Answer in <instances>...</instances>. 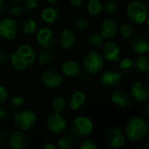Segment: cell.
Instances as JSON below:
<instances>
[{"instance_id":"cell-1","label":"cell","mask_w":149,"mask_h":149,"mask_svg":"<svg viewBox=\"0 0 149 149\" xmlns=\"http://www.w3.org/2000/svg\"><path fill=\"white\" fill-rule=\"evenodd\" d=\"M11 65L17 70H25L36 60V52L29 45H21L9 56Z\"/></svg>"},{"instance_id":"cell-2","label":"cell","mask_w":149,"mask_h":149,"mask_svg":"<svg viewBox=\"0 0 149 149\" xmlns=\"http://www.w3.org/2000/svg\"><path fill=\"white\" fill-rule=\"evenodd\" d=\"M149 127L147 121L141 117L131 118L126 126V135L127 139L133 142L138 143L142 141L148 135Z\"/></svg>"},{"instance_id":"cell-3","label":"cell","mask_w":149,"mask_h":149,"mask_svg":"<svg viewBox=\"0 0 149 149\" xmlns=\"http://www.w3.org/2000/svg\"><path fill=\"white\" fill-rule=\"evenodd\" d=\"M126 15L132 24H142L147 20L148 16V10L143 2L135 0L127 5Z\"/></svg>"},{"instance_id":"cell-4","label":"cell","mask_w":149,"mask_h":149,"mask_svg":"<svg viewBox=\"0 0 149 149\" xmlns=\"http://www.w3.org/2000/svg\"><path fill=\"white\" fill-rule=\"evenodd\" d=\"M12 118L14 126L18 128V130L22 132L29 131L32 129L37 120L36 114L31 110L13 111Z\"/></svg>"},{"instance_id":"cell-5","label":"cell","mask_w":149,"mask_h":149,"mask_svg":"<svg viewBox=\"0 0 149 149\" xmlns=\"http://www.w3.org/2000/svg\"><path fill=\"white\" fill-rule=\"evenodd\" d=\"M105 58L103 55L97 52H87L83 58L82 65L85 72L89 74H97L104 68Z\"/></svg>"},{"instance_id":"cell-6","label":"cell","mask_w":149,"mask_h":149,"mask_svg":"<svg viewBox=\"0 0 149 149\" xmlns=\"http://www.w3.org/2000/svg\"><path fill=\"white\" fill-rule=\"evenodd\" d=\"M93 123L90 119L84 116H78L74 119L70 126V134L76 138H84L91 134Z\"/></svg>"},{"instance_id":"cell-7","label":"cell","mask_w":149,"mask_h":149,"mask_svg":"<svg viewBox=\"0 0 149 149\" xmlns=\"http://www.w3.org/2000/svg\"><path fill=\"white\" fill-rule=\"evenodd\" d=\"M19 32V26L13 18L6 17L0 21V38L4 40H13Z\"/></svg>"},{"instance_id":"cell-8","label":"cell","mask_w":149,"mask_h":149,"mask_svg":"<svg viewBox=\"0 0 149 149\" xmlns=\"http://www.w3.org/2000/svg\"><path fill=\"white\" fill-rule=\"evenodd\" d=\"M46 127L53 134H61L67 127V120L58 113H51L46 118Z\"/></svg>"},{"instance_id":"cell-9","label":"cell","mask_w":149,"mask_h":149,"mask_svg":"<svg viewBox=\"0 0 149 149\" xmlns=\"http://www.w3.org/2000/svg\"><path fill=\"white\" fill-rule=\"evenodd\" d=\"M37 43L44 49H51L56 44V36L54 32L48 27L40 28L35 38Z\"/></svg>"},{"instance_id":"cell-10","label":"cell","mask_w":149,"mask_h":149,"mask_svg":"<svg viewBox=\"0 0 149 149\" xmlns=\"http://www.w3.org/2000/svg\"><path fill=\"white\" fill-rule=\"evenodd\" d=\"M40 79L45 84V86L48 88L54 89L61 86L62 84V76L59 71L54 68L47 69L40 75Z\"/></svg>"},{"instance_id":"cell-11","label":"cell","mask_w":149,"mask_h":149,"mask_svg":"<svg viewBox=\"0 0 149 149\" xmlns=\"http://www.w3.org/2000/svg\"><path fill=\"white\" fill-rule=\"evenodd\" d=\"M101 83L108 88H116L123 82V74L113 70H107L103 72L100 78Z\"/></svg>"},{"instance_id":"cell-12","label":"cell","mask_w":149,"mask_h":149,"mask_svg":"<svg viewBox=\"0 0 149 149\" xmlns=\"http://www.w3.org/2000/svg\"><path fill=\"white\" fill-rule=\"evenodd\" d=\"M103 47V57L105 60L110 62H117L119 60L121 56V48L117 42L109 41L104 44Z\"/></svg>"},{"instance_id":"cell-13","label":"cell","mask_w":149,"mask_h":149,"mask_svg":"<svg viewBox=\"0 0 149 149\" xmlns=\"http://www.w3.org/2000/svg\"><path fill=\"white\" fill-rule=\"evenodd\" d=\"M131 94L139 102H146L149 100V86L143 81H136L133 84Z\"/></svg>"},{"instance_id":"cell-14","label":"cell","mask_w":149,"mask_h":149,"mask_svg":"<svg viewBox=\"0 0 149 149\" xmlns=\"http://www.w3.org/2000/svg\"><path fill=\"white\" fill-rule=\"evenodd\" d=\"M77 41V36L71 29H64L60 33L58 38V45L62 50H69Z\"/></svg>"},{"instance_id":"cell-15","label":"cell","mask_w":149,"mask_h":149,"mask_svg":"<svg viewBox=\"0 0 149 149\" xmlns=\"http://www.w3.org/2000/svg\"><path fill=\"white\" fill-rule=\"evenodd\" d=\"M106 140L112 148H120L125 145L126 136L122 130L118 127H112L108 131L106 134Z\"/></svg>"},{"instance_id":"cell-16","label":"cell","mask_w":149,"mask_h":149,"mask_svg":"<svg viewBox=\"0 0 149 149\" xmlns=\"http://www.w3.org/2000/svg\"><path fill=\"white\" fill-rule=\"evenodd\" d=\"M130 47L135 53L144 55L149 52V41L142 35H136L131 38Z\"/></svg>"},{"instance_id":"cell-17","label":"cell","mask_w":149,"mask_h":149,"mask_svg":"<svg viewBox=\"0 0 149 149\" xmlns=\"http://www.w3.org/2000/svg\"><path fill=\"white\" fill-rule=\"evenodd\" d=\"M9 145L12 149H26L29 147V140L22 131L18 130L9 137Z\"/></svg>"},{"instance_id":"cell-18","label":"cell","mask_w":149,"mask_h":149,"mask_svg":"<svg viewBox=\"0 0 149 149\" xmlns=\"http://www.w3.org/2000/svg\"><path fill=\"white\" fill-rule=\"evenodd\" d=\"M112 101L116 107L122 109H126L131 106L133 100L129 93H127L126 91L117 90L112 95Z\"/></svg>"},{"instance_id":"cell-19","label":"cell","mask_w":149,"mask_h":149,"mask_svg":"<svg viewBox=\"0 0 149 149\" xmlns=\"http://www.w3.org/2000/svg\"><path fill=\"white\" fill-rule=\"evenodd\" d=\"M40 17L44 23L47 24H54L60 19L61 17L60 9L55 6L47 7L41 11Z\"/></svg>"},{"instance_id":"cell-20","label":"cell","mask_w":149,"mask_h":149,"mask_svg":"<svg viewBox=\"0 0 149 149\" xmlns=\"http://www.w3.org/2000/svg\"><path fill=\"white\" fill-rule=\"evenodd\" d=\"M118 25L112 19H106L103 21L100 27V35L104 38H111L117 34Z\"/></svg>"},{"instance_id":"cell-21","label":"cell","mask_w":149,"mask_h":149,"mask_svg":"<svg viewBox=\"0 0 149 149\" xmlns=\"http://www.w3.org/2000/svg\"><path fill=\"white\" fill-rule=\"evenodd\" d=\"M80 65L75 60H68L65 61L61 67V72L62 75L69 78L76 77L80 73Z\"/></svg>"},{"instance_id":"cell-22","label":"cell","mask_w":149,"mask_h":149,"mask_svg":"<svg viewBox=\"0 0 149 149\" xmlns=\"http://www.w3.org/2000/svg\"><path fill=\"white\" fill-rule=\"evenodd\" d=\"M86 103V96L81 91L74 92L68 99V107L71 110H79Z\"/></svg>"},{"instance_id":"cell-23","label":"cell","mask_w":149,"mask_h":149,"mask_svg":"<svg viewBox=\"0 0 149 149\" xmlns=\"http://www.w3.org/2000/svg\"><path fill=\"white\" fill-rule=\"evenodd\" d=\"M133 66L135 70L140 73H148L149 58L145 55H140L134 59Z\"/></svg>"},{"instance_id":"cell-24","label":"cell","mask_w":149,"mask_h":149,"mask_svg":"<svg viewBox=\"0 0 149 149\" xmlns=\"http://www.w3.org/2000/svg\"><path fill=\"white\" fill-rule=\"evenodd\" d=\"M20 29L23 33L31 35V34H33L36 32V31L38 29V24L32 18H26L22 21V23L20 24Z\"/></svg>"},{"instance_id":"cell-25","label":"cell","mask_w":149,"mask_h":149,"mask_svg":"<svg viewBox=\"0 0 149 149\" xmlns=\"http://www.w3.org/2000/svg\"><path fill=\"white\" fill-rule=\"evenodd\" d=\"M74 146V137L71 134H62L58 141L57 147L60 149H69Z\"/></svg>"},{"instance_id":"cell-26","label":"cell","mask_w":149,"mask_h":149,"mask_svg":"<svg viewBox=\"0 0 149 149\" xmlns=\"http://www.w3.org/2000/svg\"><path fill=\"white\" fill-rule=\"evenodd\" d=\"M54 58V54L50 49L42 50L38 57V62L41 65H47L53 62Z\"/></svg>"},{"instance_id":"cell-27","label":"cell","mask_w":149,"mask_h":149,"mask_svg":"<svg viewBox=\"0 0 149 149\" xmlns=\"http://www.w3.org/2000/svg\"><path fill=\"white\" fill-rule=\"evenodd\" d=\"M133 68V61L130 58H122L119 64V69L123 75H130Z\"/></svg>"},{"instance_id":"cell-28","label":"cell","mask_w":149,"mask_h":149,"mask_svg":"<svg viewBox=\"0 0 149 149\" xmlns=\"http://www.w3.org/2000/svg\"><path fill=\"white\" fill-rule=\"evenodd\" d=\"M88 12L92 16L98 15L103 10V3L100 0H90L87 3Z\"/></svg>"},{"instance_id":"cell-29","label":"cell","mask_w":149,"mask_h":149,"mask_svg":"<svg viewBox=\"0 0 149 149\" xmlns=\"http://www.w3.org/2000/svg\"><path fill=\"white\" fill-rule=\"evenodd\" d=\"M25 104V100L22 96L20 95H14L12 98L10 100L9 102V107L13 110V111H18L20 110L21 107Z\"/></svg>"},{"instance_id":"cell-30","label":"cell","mask_w":149,"mask_h":149,"mask_svg":"<svg viewBox=\"0 0 149 149\" xmlns=\"http://www.w3.org/2000/svg\"><path fill=\"white\" fill-rule=\"evenodd\" d=\"M72 25L76 31H83L87 30V28L89 27V22L86 18L80 17H76V19H74Z\"/></svg>"},{"instance_id":"cell-31","label":"cell","mask_w":149,"mask_h":149,"mask_svg":"<svg viewBox=\"0 0 149 149\" xmlns=\"http://www.w3.org/2000/svg\"><path fill=\"white\" fill-rule=\"evenodd\" d=\"M134 33V28L132 24L129 23H126L123 24L120 27V35L123 38L125 39H128L130 38L133 37Z\"/></svg>"},{"instance_id":"cell-32","label":"cell","mask_w":149,"mask_h":149,"mask_svg":"<svg viewBox=\"0 0 149 149\" xmlns=\"http://www.w3.org/2000/svg\"><path fill=\"white\" fill-rule=\"evenodd\" d=\"M104 38L98 34V33H95V34H92L88 38V41H89V44L94 47V48H101L103 45H104Z\"/></svg>"},{"instance_id":"cell-33","label":"cell","mask_w":149,"mask_h":149,"mask_svg":"<svg viewBox=\"0 0 149 149\" xmlns=\"http://www.w3.org/2000/svg\"><path fill=\"white\" fill-rule=\"evenodd\" d=\"M52 107L54 109V112L61 113L64 111L66 107V100L62 97H57L53 100Z\"/></svg>"},{"instance_id":"cell-34","label":"cell","mask_w":149,"mask_h":149,"mask_svg":"<svg viewBox=\"0 0 149 149\" xmlns=\"http://www.w3.org/2000/svg\"><path fill=\"white\" fill-rule=\"evenodd\" d=\"M104 10L110 15H113L119 10V3L115 0H109L103 5Z\"/></svg>"},{"instance_id":"cell-35","label":"cell","mask_w":149,"mask_h":149,"mask_svg":"<svg viewBox=\"0 0 149 149\" xmlns=\"http://www.w3.org/2000/svg\"><path fill=\"white\" fill-rule=\"evenodd\" d=\"M24 10H25V9H24L23 6H21V5H19L18 3H17V4L11 6V7L9 9L8 12H9V14H10L11 16L16 17V16H20V15L24 12Z\"/></svg>"},{"instance_id":"cell-36","label":"cell","mask_w":149,"mask_h":149,"mask_svg":"<svg viewBox=\"0 0 149 149\" xmlns=\"http://www.w3.org/2000/svg\"><path fill=\"white\" fill-rule=\"evenodd\" d=\"M23 7L26 10H33L35 8L38 7V1L37 0H25Z\"/></svg>"},{"instance_id":"cell-37","label":"cell","mask_w":149,"mask_h":149,"mask_svg":"<svg viewBox=\"0 0 149 149\" xmlns=\"http://www.w3.org/2000/svg\"><path fill=\"white\" fill-rule=\"evenodd\" d=\"M8 96H9V93H8V90L6 89V87L0 85V105H3L7 101Z\"/></svg>"},{"instance_id":"cell-38","label":"cell","mask_w":149,"mask_h":149,"mask_svg":"<svg viewBox=\"0 0 149 149\" xmlns=\"http://www.w3.org/2000/svg\"><path fill=\"white\" fill-rule=\"evenodd\" d=\"M80 149H97V146L90 140H84L83 141H82L80 147Z\"/></svg>"},{"instance_id":"cell-39","label":"cell","mask_w":149,"mask_h":149,"mask_svg":"<svg viewBox=\"0 0 149 149\" xmlns=\"http://www.w3.org/2000/svg\"><path fill=\"white\" fill-rule=\"evenodd\" d=\"M8 61H9V56H8V54L5 52L0 50V66L6 65L8 63Z\"/></svg>"},{"instance_id":"cell-40","label":"cell","mask_w":149,"mask_h":149,"mask_svg":"<svg viewBox=\"0 0 149 149\" xmlns=\"http://www.w3.org/2000/svg\"><path fill=\"white\" fill-rule=\"evenodd\" d=\"M8 117V112L6 109L0 107V120H4Z\"/></svg>"},{"instance_id":"cell-41","label":"cell","mask_w":149,"mask_h":149,"mask_svg":"<svg viewBox=\"0 0 149 149\" xmlns=\"http://www.w3.org/2000/svg\"><path fill=\"white\" fill-rule=\"evenodd\" d=\"M71 4L75 7H81L83 5L85 0H69Z\"/></svg>"},{"instance_id":"cell-42","label":"cell","mask_w":149,"mask_h":149,"mask_svg":"<svg viewBox=\"0 0 149 149\" xmlns=\"http://www.w3.org/2000/svg\"><path fill=\"white\" fill-rule=\"evenodd\" d=\"M142 113L145 117L149 119V103H148L142 109Z\"/></svg>"},{"instance_id":"cell-43","label":"cell","mask_w":149,"mask_h":149,"mask_svg":"<svg viewBox=\"0 0 149 149\" xmlns=\"http://www.w3.org/2000/svg\"><path fill=\"white\" fill-rule=\"evenodd\" d=\"M40 148L41 149H55L56 148V147H55L54 144H52V143H47V144L42 145Z\"/></svg>"},{"instance_id":"cell-44","label":"cell","mask_w":149,"mask_h":149,"mask_svg":"<svg viewBox=\"0 0 149 149\" xmlns=\"http://www.w3.org/2000/svg\"><path fill=\"white\" fill-rule=\"evenodd\" d=\"M7 140V136L3 132H0V144H3Z\"/></svg>"},{"instance_id":"cell-45","label":"cell","mask_w":149,"mask_h":149,"mask_svg":"<svg viewBox=\"0 0 149 149\" xmlns=\"http://www.w3.org/2000/svg\"><path fill=\"white\" fill-rule=\"evenodd\" d=\"M48 3H50L51 5H57V4H59L60 3V1L61 0H46Z\"/></svg>"},{"instance_id":"cell-46","label":"cell","mask_w":149,"mask_h":149,"mask_svg":"<svg viewBox=\"0 0 149 149\" xmlns=\"http://www.w3.org/2000/svg\"><path fill=\"white\" fill-rule=\"evenodd\" d=\"M4 7H5L4 1V0H0V15L4 12Z\"/></svg>"},{"instance_id":"cell-47","label":"cell","mask_w":149,"mask_h":149,"mask_svg":"<svg viewBox=\"0 0 149 149\" xmlns=\"http://www.w3.org/2000/svg\"><path fill=\"white\" fill-rule=\"evenodd\" d=\"M11 3H13L14 4H17V3H19L20 2H22L23 0H10Z\"/></svg>"},{"instance_id":"cell-48","label":"cell","mask_w":149,"mask_h":149,"mask_svg":"<svg viewBox=\"0 0 149 149\" xmlns=\"http://www.w3.org/2000/svg\"><path fill=\"white\" fill-rule=\"evenodd\" d=\"M135 148L136 149H145L146 148H145V146H141V145H140V146H137Z\"/></svg>"},{"instance_id":"cell-49","label":"cell","mask_w":149,"mask_h":149,"mask_svg":"<svg viewBox=\"0 0 149 149\" xmlns=\"http://www.w3.org/2000/svg\"><path fill=\"white\" fill-rule=\"evenodd\" d=\"M146 146H147V148H149V136H148V138L147 139V141H146Z\"/></svg>"},{"instance_id":"cell-50","label":"cell","mask_w":149,"mask_h":149,"mask_svg":"<svg viewBox=\"0 0 149 149\" xmlns=\"http://www.w3.org/2000/svg\"><path fill=\"white\" fill-rule=\"evenodd\" d=\"M147 24H148V26L149 27V16H148V17H147Z\"/></svg>"},{"instance_id":"cell-51","label":"cell","mask_w":149,"mask_h":149,"mask_svg":"<svg viewBox=\"0 0 149 149\" xmlns=\"http://www.w3.org/2000/svg\"><path fill=\"white\" fill-rule=\"evenodd\" d=\"M148 74H149V72H148Z\"/></svg>"}]
</instances>
